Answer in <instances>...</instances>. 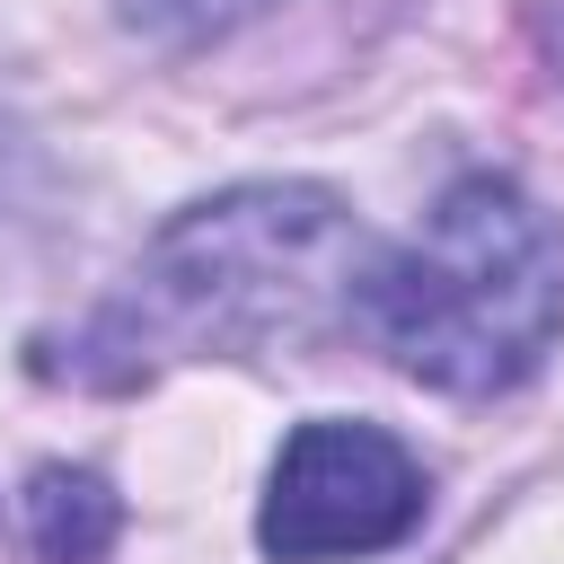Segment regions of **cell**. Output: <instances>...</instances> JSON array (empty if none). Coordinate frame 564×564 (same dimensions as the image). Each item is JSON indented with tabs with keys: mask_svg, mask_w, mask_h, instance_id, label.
I'll return each mask as SVG.
<instances>
[{
	"mask_svg": "<svg viewBox=\"0 0 564 564\" xmlns=\"http://www.w3.org/2000/svg\"><path fill=\"white\" fill-rule=\"evenodd\" d=\"M529 35H538V53H546V70H555V88H564V9H538Z\"/></svg>",
	"mask_w": 564,
	"mask_h": 564,
	"instance_id": "8992f818",
	"label": "cell"
},
{
	"mask_svg": "<svg viewBox=\"0 0 564 564\" xmlns=\"http://www.w3.org/2000/svg\"><path fill=\"white\" fill-rule=\"evenodd\" d=\"M264 9H282V0H115V26L141 35L150 53H203L238 26H256Z\"/></svg>",
	"mask_w": 564,
	"mask_h": 564,
	"instance_id": "5b68a950",
	"label": "cell"
},
{
	"mask_svg": "<svg viewBox=\"0 0 564 564\" xmlns=\"http://www.w3.org/2000/svg\"><path fill=\"white\" fill-rule=\"evenodd\" d=\"M352 335L441 388L511 397L564 344V238L529 185L476 167L458 176L405 247H379L352 282Z\"/></svg>",
	"mask_w": 564,
	"mask_h": 564,
	"instance_id": "7a4b0ae2",
	"label": "cell"
},
{
	"mask_svg": "<svg viewBox=\"0 0 564 564\" xmlns=\"http://www.w3.org/2000/svg\"><path fill=\"white\" fill-rule=\"evenodd\" d=\"M432 476L423 458L361 414H308L282 432L256 502V546L273 564H361L423 529Z\"/></svg>",
	"mask_w": 564,
	"mask_h": 564,
	"instance_id": "3957f363",
	"label": "cell"
},
{
	"mask_svg": "<svg viewBox=\"0 0 564 564\" xmlns=\"http://www.w3.org/2000/svg\"><path fill=\"white\" fill-rule=\"evenodd\" d=\"M18 511H26L35 564H106L115 538H123V494L97 467H70V458H44L18 494Z\"/></svg>",
	"mask_w": 564,
	"mask_h": 564,
	"instance_id": "277c9868",
	"label": "cell"
},
{
	"mask_svg": "<svg viewBox=\"0 0 564 564\" xmlns=\"http://www.w3.org/2000/svg\"><path fill=\"white\" fill-rule=\"evenodd\" d=\"M379 238L352 220L335 185L256 176L185 203L123 264V282L35 352L44 379L70 388H150L185 361H264L352 326V282Z\"/></svg>",
	"mask_w": 564,
	"mask_h": 564,
	"instance_id": "6da1fadb",
	"label": "cell"
}]
</instances>
